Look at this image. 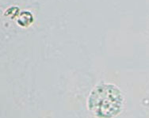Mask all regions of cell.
<instances>
[{
    "instance_id": "1",
    "label": "cell",
    "mask_w": 149,
    "mask_h": 118,
    "mask_svg": "<svg viewBox=\"0 0 149 118\" xmlns=\"http://www.w3.org/2000/svg\"><path fill=\"white\" fill-rule=\"evenodd\" d=\"M89 106L91 110L97 117H111L120 110L121 96L114 86L103 85L97 87L92 93Z\"/></svg>"
},
{
    "instance_id": "2",
    "label": "cell",
    "mask_w": 149,
    "mask_h": 118,
    "mask_svg": "<svg viewBox=\"0 0 149 118\" xmlns=\"http://www.w3.org/2000/svg\"><path fill=\"white\" fill-rule=\"evenodd\" d=\"M33 17L31 13L25 11L21 13L20 16L18 17L17 22L22 26H28L33 22Z\"/></svg>"
}]
</instances>
